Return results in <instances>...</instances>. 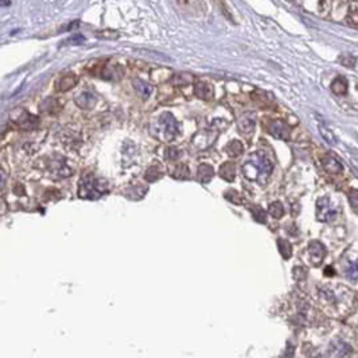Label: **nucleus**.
Here are the masks:
<instances>
[{
	"label": "nucleus",
	"instance_id": "9",
	"mask_svg": "<svg viewBox=\"0 0 358 358\" xmlns=\"http://www.w3.org/2000/svg\"><path fill=\"white\" fill-rule=\"evenodd\" d=\"M96 98L90 91H83L76 96V105L82 110H92L96 106Z\"/></svg>",
	"mask_w": 358,
	"mask_h": 358
},
{
	"label": "nucleus",
	"instance_id": "18",
	"mask_svg": "<svg viewBox=\"0 0 358 358\" xmlns=\"http://www.w3.org/2000/svg\"><path fill=\"white\" fill-rule=\"evenodd\" d=\"M255 129V122L252 120V119H249V118H244L240 120V124H238V130L241 132L242 134H250Z\"/></svg>",
	"mask_w": 358,
	"mask_h": 358
},
{
	"label": "nucleus",
	"instance_id": "20",
	"mask_svg": "<svg viewBox=\"0 0 358 358\" xmlns=\"http://www.w3.org/2000/svg\"><path fill=\"white\" fill-rule=\"evenodd\" d=\"M146 192H147V189H146L144 186L136 185L134 188H129V189H128V192H126V194H128L130 199L138 200V199H142V198H143V194H146Z\"/></svg>",
	"mask_w": 358,
	"mask_h": 358
},
{
	"label": "nucleus",
	"instance_id": "14",
	"mask_svg": "<svg viewBox=\"0 0 358 358\" xmlns=\"http://www.w3.org/2000/svg\"><path fill=\"white\" fill-rule=\"evenodd\" d=\"M213 166H208V164H202V166H199V170H198V179H199L200 182L207 184V182H210V180L213 179Z\"/></svg>",
	"mask_w": 358,
	"mask_h": 358
},
{
	"label": "nucleus",
	"instance_id": "4",
	"mask_svg": "<svg viewBox=\"0 0 358 358\" xmlns=\"http://www.w3.org/2000/svg\"><path fill=\"white\" fill-rule=\"evenodd\" d=\"M10 119H12L18 128L24 129V130H31V129L36 128L38 124H40L38 116L31 115L30 112L22 110V108H14V110L10 112Z\"/></svg>",
	"mask_w": 358,
	"mask_h": 358
},
{
	"label": "nucleus",
	"instance_id": "13",
	"mask_svg": "<svg viewBox=\"0 0 358 358\" xmlns=\"http://www.w3.org/2000/svg\"><path fill=\"white\" fill-rule=\"evenodd\" d=\"M220 176L222 179H226L228 182H232L235 179V175H236V166H235L234 162L228 161V162H224L220 168Z\"/></svg>",
	"mask_w": 358,
	"mask_h": 358
},
{
	"label": "nucleus",
	"instance_id": "16",
	"mask_svg": "<svg viewBox=\"0 0 358 358\" xmlns=\"http://www.w3.org/2000/svg\"><path fill=\"white\" fill-rule=\"evenodd\" d=\"M244 152V146H242L241 142L238 140H232L230 142L226 147V152H227L230 157H240Z\"/></svg>",
	"mask_w": 358,
	"mask_h": 358
},
{
	"label": "nucleus",
	"instance_id": "21",
	"mask_svg": "<svg viewBox=\"0 0 358 358\" xmlns=\"http://www.w3.org/2000/svg\"><path fill=\"white\" fill-rule=\"evenodd\" d=\"M268 214L274 218H280L282 217L284 214V208H282V204L280 202H273L268 204Z\"/></svg>",
	"mask_w": 358,
	"mask_h": 358
},
{
	"label": "nucleus",
	"instance_id": "28",
	"mask_svg": "<svg viewBox=\"0 0 358 358\" xmlns=\"http://www.w3.org/2000/svg\"><path fill=\"white\" fill-rule=\"evenodd\" d=\"M226 199H228L231 203H241V199H240V194L235 192L234 189H228V192L224 194Z\"/></svg>",
	"mask_w": 358,
	"mask_h": 358
},
{
	"label": "nucleus",
	"instance_id": "8",
	"mask_svg": "<svg viewBox=\"0 0 358 358\" xmlns=\"http://www.w3.org/2000/svg\"><path fill=\"white\" fill-rule=\"evenodd\" d=\"M77 82H78V78L74 73H66V74H63L58 78V82L55 83V88L63 92V91L73 88L77 84Z\"/></svg>",
	"mask_w": 358,
	"mask_h": 358
},
{
	"label": "nucleus",
	"instance_id": "12",
	"mask_svg": "<svg viewBox=\"0 0 358 358\" xmlns=\"http://www.w3.org/2000/svg\"><path fill=\"white\" fill-rule=\"evenodd\" d=\"M324 168L326 172L332 174V175H338L343 171V166L332 156H326L324 158Z\"/></svg>",
	"mask_w": 358,
	"mask_h": 358
},
{
	"label": "nucleus",
	"instance_id": "22",
	"mask_svg": "<svg viewBox=\"0 0 358 358\" xmlns=\"http://www.w3.org/2000/svg\"><path fill=\"white\" fill-rule=\"evenodd\" d=\"M277 244H278V250H280L282 258H284V259H290V256L292 254V249H291L290 242L286 241V240H278Z\"/></svg>",
	"mask_w": 358,
	"mask_h": 358
},
{
	"label": "nucleus",
	"instance_id": "26",
	"mask_svg": "<svg viewBox=\"0 0 358 358\" xmlns=\"http://www.w3.org/2000/svg\"><path fill=\"white\" fill-rule=\"evenodd\" d=\"M260 91H258V92H254L252 94V98L255 100V102L258 104V105H260V106H268V104H270V101H268V96L264 92L263 94V98H260Z\"/></svg>",
	"mask_w": 358,
	"mask_h": 358
},
{
	"label": "nucleus",
	"instance_id": "10",
	"mask_svg": "<svg viewBox=\"0 0 358 358\" xmlns=\"http://www.w3.org/2000/svg\"><path fill=\"white\" fill-rule=\"evenodd\" d=\"M133 87L136 90V92H138V96L142 98V100H148L150 96H152V87L150 84L144 82V80H142V78H134L133 80Z\"/></svg>",
	"mask_w": 358,
	"mask_h": 358
},
{
	"label": "nucleus",
	"instance_id": "6",
	"mask_svg": "<svg viewBox=\"0 0 358 358\" xmlns=\"http://www.w3.org/2000/svg\"><path fill=\"white\" fill-rule=\"evenodd\" d=\"M268 132L272 136L282 140H288L290 138V128L288 124H284L282 120H272L268 126Z\"/></svg>",
	"mask_w": 358,
	"mask_h": 358
},
{
	"label": "nucleus",
	"instance_id": "24",
	"mask_svg": "<svg viewBox=\"0 0 358 358\" xmlns=\"http://www.w3.org/2000/svg\"><path fill=\"white\" fill-rule=\"evenodd\" d=\"M190 80H192V76H189L186 73H179L171 78V83L175 86H185V84L190 83Z\"/></svg>",
	"mask_w": 358,
	"mask_h": 358
},
{
	"label": "nucleus",
	"instance_id": "1",
	"mask_svg": "<svg viewBox=\"0 0 358 358\" xmlns=\"http://www.w3.org/2000/svg\"><path fill=\"white\" fill-rule=\"evenodd\" d=\"M272 171H273V162L268 160V154L263 152L250 154L242 166L244 175L250 180H256L260 185L268 184Z\"/></svg>",
	"mask_w": 358,
	"mask_h": 358
},
{
	"label": "nucleus",
	"instance_id": "30",
	"mask_svg": "<svg viewBox=\"0 0 358 358\" xmlns=\"http://www.w3.org/2000/svg\"><path fill=\"white\" fill-rule=\"evenodd\" d=\"M294 277H296V280H304L305 277H306V270L305 268H294Z\"/></svg>",
	"mask_w": 358,
	"mask_h": 358
},
{
	"label": "nucleus",
	"instance_id": "11",
	"mask_svg": "<svg viewBox=\"0 0 358 358\" xmlns=\"http://www.w3.org/2000/svg\"><path fill=\"white\" fill-rule=\"evenodd\" d=\"M194 94H196L198 98L204 100V101H210L214 96L212 86H208L204 82H196V84H194Z\"/></svg>",
	"mask_w": 358,
	"mask_h": 358
},
{
	"label": "nucleus",
	"instance_id": "7",
	"mask_svg": "<svg viewBox=\"0 0 358 358\" xmlns=\"http://www.w3.org/2000/svg\"><path fill=\"white\" fill-rule=\"evenodd\" d=\"M310 263L314 266H319L320 263L324 262V258L326 255V249L319 241H312L310 244Z\"/></svg>",
	"mask_w": 358,
	"mask_h": 358
},
{
	"label": "nucleus",
	"instance_id": "29",
	"mask_svg": "<svg viewBox=\"0 0 358 358\" xmlns=\"http://www.w3.org/2000/svg\"><path fill=\"white\" fill-rule=\"evenodd\" d=\"M348 200H350V204H352L354 208H358V190L352 189L348 193Z\"/></svg>",
	"mask_w": 358,
	"mask_h": 358
},
{
	"label": "nucleus",
	"instance_id": "33",
	"mask_svg": "<svg viewBox=\"0 0 358 358\" xmlns=\"http://www.w3.org/2000/svg\"><path fill=\"white\" fill-rule=\"evenodd\" d=\"M2 4H3V6H7V4H8V0H3V3H2Z\"/></svg>",
	"mask_w": 358,
	"mask_h": 358
},
{
	"label": "nucleus",
	"instance_id": "3",
	"mask_svg": "<svg viewBox=\"0 0 358 358\" xmlns=\"http://www.w3.org/2000/svg\"><path fill=\"white\" fill-rule=\"evenodd\" d=\"M179 132H180V128H179L178 120L174 118L172 114L164 112L162 115H160L158 122H157V133L154 136H158L166 142H171L178 136Z\"/></svg>",
	"mask_w": 358,
	"mask_h": 358
},
{
	"label": "nucleus",
	"instance_id": "5",
	"mask_svg": "<svg viewBox=\"0 0 358 358\" xmlns=\"http://www.w3.org/2000/svg\"><path fill=\"white\" fill-rule=\"evenodd\" d=\"M336 210H333L328 198H320L316 203V218L319 221H332L336 217Z\"/></svg>",
	"mask_w": 358,
	"mask_h": 358
},
{
	"label": "nucleus",
	"instance_id": "31",
	"mask_svg": "<svg viewBox=\"0 0 358 358\" xmlns=\"http://www.w3.org/2000/svg\"><path fill=\"white\" fill-rule=\"evenodd\" d=\"M166 158L175 160L179 156L178 148H176V147H168V148H166Z\"/></svg>",
	"mask_w": 358,
	"mask_h": 358
},
{
	"label": "nucleus",
	"instance_id": "2",
	"mask_svg": "<svg viewBox=\"0 0 358 358\" xmlns=\"http://www.w3.org/2000/svg\"><path fill=\"white\" fill-rule=\"evenodd\" d=\"M108 192V184L104 179L96 178L94 175H84L78 184V198L82 199H98L104 193Z\"/></svg>",
	"mask_w": 358,
	"mask_h": 358
},
{
	"label": "nucleus",
	"instance_id": "23",
	"mask_svg": "<svg viewBox=\"0 0 358 358\" xmlns=\"http://www.w3.org/2000/svg\"><path fill=\"white\" fill-rule=\"evenodd\" d=\"M172 176L175 179H188L190 176V171H189V168H188L185 164H182V166H175V171L172 172Z\"/></svg>",
	"mask_w": 358,
	"mask_h": 358
},
{
	"label": "nucleus",
	"instance_id": "25",
	"mask_svg": "<svg viewBox=\"0 0 358 358\" xmlns=\"http://www.w3.org/2000/svg\"><path fill=\"white\" fill-rule=\"evenodd\" d=\"M250 212L254 214V218H255L258 222H262L264 224L266 222V213H264V210H263L260 206H254L250 207Z\"/></svg>",
	"mask_w": 358,
	"mask_h": 358
},
{
	"label": "nucleus",
	"instance_id": "15",
	"mask_svg": "<svg viewBox=\"0 0 358 358\" xmlns=\"http://www.w3.org/2000/svg\"><path fill=\"white\" fill-rule=\"evenodd\" d=\"M41 110H45V112H48V114H58L62 110V102H60V100L48 98L41 104Z\"/></svg>",
	"mask_w": 358,
	"mask_h": 358
},
{
	"label": "nucleus",
	"instance_id": "17",
	"mask_svg": "<svg viewBox=\"0 0 358 358\" xmlns=\"http://www.w3.org/2000/svg\"><path fill=\"white\" fill-rule=\"evenodd\" d=\"M332 91L336 94V96H344L347 92V82H346L343 77H338L336 80H333L332 83Z\"/></svg>",
	"mask_w": 358,
	"mask_h": 358
},
{
	"label": "nucleus",
	"instance_id": "27",
	"mask_svg": "<svg viewBox=\"0 0 358 358\" xmlns=\"http://www.w3.org/2000/svg\"><path fill=\"white\" fill-rule=\"evenodd\" d=\"M319 130L322 133V136L328 142V143H330V144H336V138L332 134V132L328 129V128H324V124H319Z\"/></svg>",
	"mask_w": 358,
	"mask_h": 358
},
{
	"label": "nucleus",
	"instance_id": "32",
	"mask_svg": "<svg viewBox=\"0 0 358 358\" xmlns=\"http://www.w3.org/2000/svg\"><path fill=\"white\" fill-rule=\"evenodd\" d=\"M326 274H333V270H332V268H326Z\"/></svg>",
	"mask_w": 358,
	"mask_h": 358
},
{
	"label": "nucleus",
	"instance_id": "19",
	"mask_svg": "<svg viewBox=\"0 0 358 358\" xmlns=\"http://www.w3.org/2000/svg\"><path fill=\"white\" fill-rule=\"evenodd\" d=\"M161 176H162V170H161V166H158V164L150 166V168L146 171V179H147L148 182H156V180H158Z\"/></svg>",
	"mask_w": 358,
	"mask_h": 358
}]
</instances>
